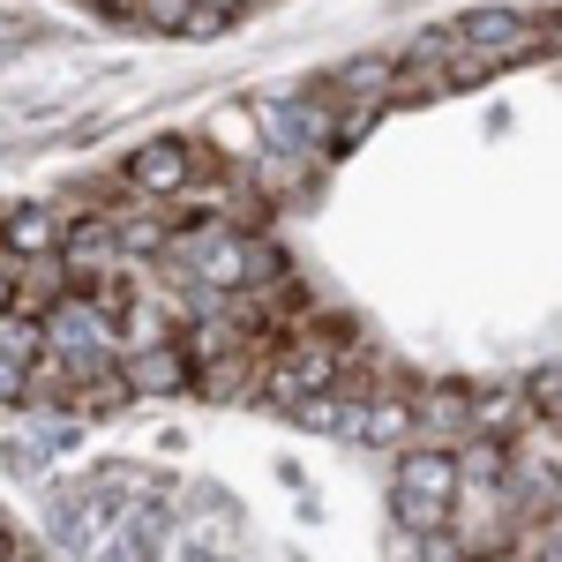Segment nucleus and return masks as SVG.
Masks as SVG:
<instances>
[{
  "label": "nucleus",
  "instance_id": "nucleus-1",
  "mask_svg": "<svg viewBox=\"0 0 562 562\" xmlns=\"http://www.w3.org/2000/svg\"><path fill=\"white\" fill-rule=\"evenodd\" d=\"M458 495H465L458 450H405V458H397V510H405L413 532H442V518H450Z\"/></svg>",
  "mask_w": 562,
  "mask_h": 562
},
{
  "label": "nucleus",
  "instance_id": "nucleus-2",
  "mask_svg": "<svg viewBox=\"0 0 562 562\" xmlns=\"http://www.w3.org/2000/svg\"><path fill=\"white\" fill-rule=\"evenodd\" d=\"M135 195H188L195 188V150L180 143V135H158V143H143L128 158V173H121Z\"/></svg>",
  "mask_w": 562,
  "mask_h": 562
},
{
  "label": "nucleus",
  "instance_id": "nucleus-3",
  "mask_svg": "<svg viewBox=\"0 0 562 562\" xmlns=\"http://www.w3.org/2000/svg\"><path fill=\"white\" fill-rule=\"evenodd\" d=\"M121 383H128L135 397L188 390V383H195V352L180 346V338H158V346H143V352H121Z\"/></svg>",
  "mask_w": 562,
  "mask_h": 562
},
{
  "label": "nucleus",
  "instance_id": "nucleus-4",
  "mask_svg": "<svg viewBox=\"0 0 562 562\" xmlns=\"http://www.w3.org/2000/svg\"><path fill=\"white\" fill-rule=\"evenodd\" d=\"M60 240H68V225L45 211V203H23V211L0 217V256H15V262H53Z\"/></svg>",
  "mask_w": 562,
  "mask_h": 562
},
{
  "label": "nucleus",
  "instance_id": "nucleus-5",
  "mask_svg": "<svg viewBox=\"0 0 562 562\" xmlns=\"http://www.w3.org/2000/svg\"><path fill=\"white\" fill-rule=\"evenodd\" d=\"M458 38L495 53V60H518V53H532V23H525L518 8H465L458 15Z\"/></svg>",
  "mask_w": 562,
  "mask_h": 562
},
{
  "label": "nucleus",
  "instance_id": "nucleus-6",
  "mask_svg": "<svg viewBox=\"0 0 562 562\" xmlns=\"http://www.w3.org/2000/svg\"><path fill=\"white\" fill-rule=\"evenodd\" d=\"M413 405H397V397H360L346 413V435H360V442H413Z\"/></svg>",
  "mask_w": 562,
  "mask_h": 562
},
{
  "label": "nucleus",
  "instance_id": "nucleus-7",
  "mask_svg": "<svg viewBox=\"0 0 562 562\" xmlns=\"http://www.w3.org/2000/svg\"><path fill=\"white\" fill-rule=\"evenodd\" d=\"M330 90H352L360 105H383L390 90H397V60H390V53H360V60H346V68L330 76Z\"/></svg>",
  "mask_w": 562,
  "mask_h": 562
},
{
  "label": "nucleus",
  "instance_id": "nucleus-8",
  "mask_svg": "<svg viewBox=\"0 0 562 562\" xmlns=\"http://www.w3.org/2000/svg\"><path fill=\"white\" fill-rule=\"evenodd\" d=\"M465 413H473V435H480V442H495V435L510 442V435L532 428V405H525V397H510V390H503V397H480V405H465Z\"/></svg>",
  "mask_w": 562,
  "mask_h": 562
},
{
  "label": "nucleus",
  "instance_id": "nucleus-9",
  "mask_svg": "<svg viewBox=\"0 0 562 562\" xmlns=\"http://www.w3.org/2000/svg\"><path fill=\"white\" fill-rule=\"evenodd\" d=\"M135 15H143L150 31H180V38H188V23H195V0H135Z\"/></svg>",
  "mask_w": 562,
  "mask_h": 562
},
{
  "label": "nucleus",
  "instance_id": "nucleus-10",
  "mask_svg": "<svg viewBox=\"0 0 562 562\" xmlns=\"http://www.w3.org/2000/svg\"><path fill=\"white\" fill-rule=\"evenodd\" d=\"M532 397H540V413H562V368H540L532 375Z\"/></svg>",
  "mask_w": 562,
  "mask_h": 562
},
{
  "label": "nucleus",
  "instance_id": "nucleus-11",
  "mask_svg": "<svg viewBox=\"0 0 562 562\" xmlns=\"http://www.w3.org/2000/svg\"><path fill=\"white\" fill-rule=\"evenodd\" d=\"M0 315H15V270L0 262Z\"/></svg>",
  "mask_w": 562,
  "mask_h": 562
},
{
  "label": "nucleus",
  "instance_id": "nucleus-12",
  "mask_svg": "<svg viewBox=\"0 0 562 562\" xmlns=\"http://www.w3.org/2000/svg\"><path fill=\"white\" fill-rule=\"evenodd\" d=\"M0 562H31V555H23V548H8V555H0Z\"/></svg>",
  "mask_w": 562,
  "mask_h": 562
},
{
  "label": "nucleus",
  "instance_id": "nucleus-13",
  "mask_svg": "<svg viewBox=\"0 0 562 562\" xmlns=\"http://www.w3.org/2000/svg\"><path fill=\"white\" fill-rule=\"evenodd\" d=\"M480 562H525V555H480Z\"/></svg>",
  "mask_w": 562,
  "mask_h": 562
}]
</instances>
